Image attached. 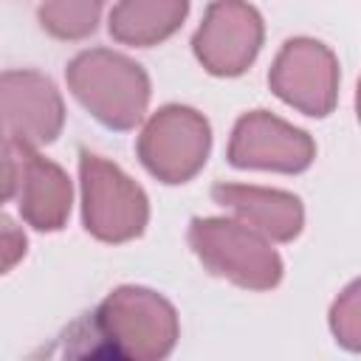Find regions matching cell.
Returning <instances> with one entry per match:
<instances>
[{
    "mask_svg": "<svg viewBox=\"0 0 361 361\" xmlns=\"http://www.w3.org/2000/svg\"><path fill=\"white\" fill-rule=\"evenodd\" d=\"M189 0H118L110 11V37L121 45L149 48L169 39L186 20Z\"/></svg>",
    "mask_w": 361,
    "mask_h": 361,
    "instance_id": "12",
    "label": "cell"
},
{
    "mask_svg": "<svg viewBox=\"0 0 361 361\" xmlns=\"http://www.w3.org/2000/svg\"><path fill=\"white\" fill-rule=\"evenodd\" d=\"M17 189V147L0 135V206L14 195Z\"/></svg>",
    "mask_w": 361,
    "mask_h": 361,
    "instance_id": "16",
    "label": "cell"
},
{
    "mask_svg": "<svg viewBox=\"0 0 361 361\" xmlns=\"http://www.w3.org/2000/svg\"><path fill=\"white\" fill-rule=\"evenodd\" d=\"M17 206L23 220L37 231H59L71 214L73 189L65 169L37 152L17 147Z\"/></svg>",
    "mask_w": 361,
    "mask_h": 361,
    "instance_id": "10",
    "label": "cell"
},
{
    "mask_svg": "<svg viewBox=\"0 0 361 361\" xmlns=\"http://www.w3.org/2000/svg\"><path fill=\"white\" fill-rule=\"evenodd\" d=\"M268 85L293 110L324 118L338 102V59L324 42L293 37L276 54Z\"/></svg>",
    "mask_w": 361,
    "mask_h": 361,
    "instance_id": "6",
    "label": "cell"
},
{
    "mask_svg": "<svg viewBox=\"0 0 361 361\" xmlns=\"http://www.w3.org/2000/svg\"><path fill=\"white\" fill-rule=\"evenodd\" d=\"M316 158L313 138L268 110H251L237 118L228 141V164L237 169L305 172Z\"/></svg>",
    "mask_w": 361,
    "mask_h": 361,
    "instance_id": "9",
    "label": "cell"
},
{
    "mask_svg": "<svg viewBox=\"0 0 361 361\" xmlns=\"http://www.w3.org/2000/svg\"><path fill=\"white\" fill-rule=\"evenodd\" d=\"M358 282H353L333 305L330 310V327L336 333V338L347 347V350H358L361 347V307H358Z\"/></svg>",
    "mask_w": 361,
    "mask_h": 361,
    "instance_id": "14",
    "label": "cell"
},
{
    "mask_svg": "<svg viewBox=\"0 0 361 361\" xmlns=\"http://www.w3.org/2000/svg\"><path fill=\"white\" fill-rule=\"evenodd\" d=\"M212 197L214 203L231 209L237 220L248 223L274 243H290L293 237H299L305 226L302 200L282 189H265L248 183H214Z\"/></svg>",
    "mask_w": 361,
    "mask_h": 361,
    "instance_id": "11",
    "label": "cell"
},
{
    "mask_svg": "<svg viewBox=\"0 0 361 361\" xmlns=\"http://www.w3.org/2000/svg\"><path fill=\"white\" fill-rule=\"evenodd\" d=\"M90 327L107 353L133 361L166 358L180 336L172 302L138 285H121L107 293L96 307Z\"/></svg>",
    "mask_w": 361,
    "mask_h": 361,
    "instance_id": "1",
    "label": "cell"
},
{
    "mask_svg": "<svg viewBox=\"0 0 361 361\" xmlns=\"http://www.w3.org/2000/svg\"><path fill=\"white\" fill-rule=\"evenodd\" d=\"M28 240L23 234V228L0 212V274H8L23 257H25Z\"/></svg>",
    "mask_w": 361,
    "mask_h": 361,
    "instance_id": "15",
    "label": "cell"
},
{
    "mask_svg": "<svg viewBox=\"0 0 361 361\" xmlns=\"http://www.w3.org/2000/svg\"><path fill=\"white\" fill-rule=\"evenodd\" d=\"M104 0H42L37 20L56 39H85L96 31Z\"/></svg>",
    "mask_w": 361,
    "mask_h": 361,
    "instance_id": "13",
    "label": "cell"
},
{
    "mask_svg": "<svg viewBox=\"0 0 361 361\" xmlns=\"http://www.w3.org/2000/svg\"><path fill=\"white\" fill-rule=\"evenodd\" d=\"M189 245L209 274L245 290H271L282 279V259L271 240L237 217H195Z\"/></svg>",
    "mask_w": 361,
    "mask_h": 361,
    "instance_id": "3",
    "label": "cell"
},
{
    "mask_svg": "<svg viewBox=\"0 0 361 361\" xmlns=\"http://www.w3.org/2000/svg\"><path fill=\"white\" fill-rule=\"evenodd\" d=\"M265 39L259 11L245 0H212L192 37L197 62L214 76H240L251 68Z\"/></svg>",
    "mask_w": 361,
    "mask_h": 361,
    "instance_id": "7",
    "label": "cell"
},
{
    "mask_svg": "<svg viewBox=\"0 0 361 361\" xmlns=\"http://www.w3.org/2000/svg\"><path fill=\"white\" fill-rule=\"evenodd\" d=\"M65 79L82 107L110 130H133L147 113L149 76L118 51L90 48L76 54L65 68Z\"/></svg>",
    "mask_w": 361,
    "mask_h": 361,
    "instance_id": "2",
    "label": "cell"
},
{
    "mask_svg": "<svg viewBox=\"0 0 361 361\" xmlns=\"http://www.w3.org/2000/svg\"><path fill=\"white\" fill-rule=\"evenodd\" d=\"M65 124L56 85L39 71L0 73V135L14 147L51 144Z\"/></svg>",
    "mask_w": 361,
    "mask_h": 361,
    "instance_id": "8",
    "label": "cell"
},
{
    "mask_svg": "<svg viewBox=\"0 0 361 361\" xmlns=\"http://www.w3.org/2000/svg\"><path fill=\"white\" fill-rule=\"evenodd\" d=\"M79 183L82 223L87 234L102 243H127L141 237L149 220V200L121 166L90 149H79Z\"/></svg>",
    "mask_w": 361,
    "mask_h": 361,
    "instance_id": "4",
    "label": "cell"
},
{
    "mask_svg": "<svg viewBox=\"0 0 361 361\" xmlns=\"http://www.w3.org/2000/svg\"><path fill=\"white\" fill-rule=\"evenodd\" d=\"M212 149V127L203 113L186 104H166L149 116L138 135V158L164 183L192 180Z\"/></svg>",
    "mask_w": 361,
    "mask_h": 361,
    "instance_id": "5",
    "label": "cell"
}]
</instances>
